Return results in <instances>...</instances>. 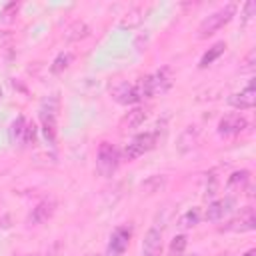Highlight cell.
<instances>
[{
  "label": "cell",
  "mask_w": 256,
  "mask_h": 256,
  "mask_svg": "<svg viewBox=\"0 0 256 256\" xmlns=\"http://www.w3.org/2000/svg\"><path fill=\"white\" fill-rule=\"evenodd\" d=\"M26 256H30V254H26Z\"/></svg>",
  "instance_id": "obj_30"
},
{
  "label": "cell",
  "mask_w": 256,
  "mask_h": 256,
  "mask_svg": "<svg viewBox=\"0 0 256 256\" xmlns=\"http://www.w3.org/2000/svg\"><path fill=\"white\" fill-rule=\"evenodd\" d=\"M174 84V74L168 66L156 70L154 74H150V88H152V96H160L166 94Z\"/></svg>",
  "instance_id": "obj_6"
},
{
  "label": "cell",
  "mask_w": 256,
  "mask_h": 256,
  "mask_svg": "<svg viewBox=\"0 0 256 256\" xmlns=\"http://www.w3.org/2000/svg\"><path fill=\"white\" fill-rule=\"evenodd\" d=\"M232 208H234V198H230V196H228V198H222V200H214L212 204H208L204 218H206L208 222H218V220H222Z\"/></svg>",
  "instance_id": "obj_13"
},
{
  "label": "cell",
  "mask_w": 256,
  "mask_h": 256,
  "mask_svg": "<svg viewBox=\"0 0 256 256\" xmlns=\"http://www.w3.org/2000/svg\"><path fill=\"white\" fill-rule=\"evenodd\" d=\"M224 50H226V42L224 40H220V42H216V44H212L204 54H202V58H200V62H198V66L200 68H206V66H210L214 60H218L222 54H224Z\"/></svg>",
  "instance_id": "obj_15"
},
{
  "label": "cell",
  "mask_w": 256,
  "mask_h": 256,
  "mask_svg": "<svg viewBox=\"0 0 256 256\" xmlns=\"http://www.w3.org/2000/svg\"><path fill=\"white\" fill-rule=\"evenodd\" d=\"M164 178L162 176H152V178H148L146 182H142V190L146 192V194H154V192H158L162 186H164Z\"/></svg>",
  "instance_id": "obj_23"
},
{
  "label": "cell",
  "mask_w": 256,
  "mask_h": 256,
  "mask_svg": "<svg viewBox=\"0 0 256 256\" xmlns=\"http://www.w3.org/2000/svg\"><path fill=\"white\" fill-rule=\"evenodd\" d=\"M200 222V210L198 208H190V210H186L182 216H180V226L182 228H192V226H196Z\"/></svg>",
  "instance_id": "obj_21"
},
{
  "label": "cell",
  "mask_w": 256,
  "mask_h": 256,
  "mask_svg": "<svg viewBox=\"0 0 256 256\" xmlns=\"http://www.w3.org/2000/svg\"><path fill=\"white\" fill-rule=\"evenodd\" d=\"M56 110H58V104H54L52 108L48 106H42L40 110V122H42V132H44V138L48 144H54L56 142Z\"/></svg>",
  "instance_id": "obj_9"
},
{
  "label": "cell",
  "mask_w": 256,
  "mask_h": 256,
  "mask_svg": "<svg viewBox=\"0 0 256 256\" xmlns=\"http://www.w3.org/2000/svg\"><path fill=\"white\" fill-rule=\"evenodd\" d=\"M26 118L24 116H16V120L10 124V142L12 144H20L24 140V130H26Z\"/></svg>",
  "instance_id": "obj_18"
},
{
  "label": "cell",
  "mask_w": 256,
  "mask_h": 256,
  "mask_svg": "<svg viewBox=\"0 0 256 256\" xmlns=\"http://www.w3.org/2000/svg\"><path fill=\"white\" fill-rule=\"evenodd\" d=\"M192 256H198V254H192Z\"/></svg>",
  "instance_id": "obj_29"
},
{
  "label": "cell",
  "mask_w": 256,
  "mask_h": 256,
  "mask_svg": "<svg viewBox=\"0 0 256 256\" xmlns=\"http://www.w3.org/2000/svg\"><path fill=\"white\" fill-rule=\"evenodd\" d=\"M228 104L236 110H248L256 104V88H254V82H250L244 90L240 92H234L230 98H228Z\"/></svg>",
  "instance_id": "obj_10"
},
{
  "label": "cell",
  "mask_w": 256,
  "mask_h": 256,
  "mask_svg": "<svg viewBox=\"0 0 256 256\" xmlns=\"http://www.w3.org/2000/svg\"><path fill=\"white\" fill-rule=\"evenodd\" d=\"M142 20H144V10L136 6V8L128 10L126 16L120 20V28H136L142 24Z\"/></svg>",
  "instance_id": "obj_17"
},
{
  "label": "cell",
  "mask_w": 256,
  "mask_h": 256,
  "mask_svg": "<svg viewBox=\"0 0 256 256\" xmlns=\"http://www.w3.org/2000/svg\"><path fill=\"white\" fill-rule=\"evenodd\" d=\"M54 210H56V202H54V200H42V202H38V204L32 208V212L28 214V220H26L28 226L44 224L46 220L52 218Z\"/></svg>",
  "instance_id": "obj_11"
},
{
  "label": "cell",
  "mask_w": 256,
  "mask_h": 256,
  "mask_svg": "<svg viewBox=\"0 0 256 256\" xmlns=\"http://www.w3.org/2000/svg\"><path fill=\"white\" fill-rule=\"evenodd\" d=\"M246 126H248L246 118L242 114H238V112H232V114H226V116L220 118V122H218V134L220 136H236Z\"/></svg>",
  "instance_id": "obj_5"
},
{
  "label": "cell",
  "mask_w": 256,
  "mask_h": 256,
  "mask_svg": "<svg viewBox=\"0 0 256 256\" xmlns=\"http://www.w3.org/2000/svg\"><path fill=\"white\" fill-rule=\"evenodd\" d=\"M242 256H256V250L252 248V250H248V252H246V254H242Z\"/></svg>",
  "instance_id": "obj_28"
},
{
  "label": "cell",
  "mask_w": 256,
  "mask_h": 256,
  "mask_svg": "<svg viewBox=\"0 0 256 256\" xmlns=\"http://www.w3.org/2000/svg\"><path fill=\"white\" fill-rule=\"evenodd\" d=\"M146 118H148V110L142 108V106H136V108L128 110V112L120 118V130H134V128H138Z\"/></svg>",
  "instance_id": "obj_14"
},
{
  "label": "cell",
  "mask_w": 256,
  "mask_h": 256,
  "mask_svg": "<svg viewBox=\"0 0 256 256\" xmlns=\"http://www.w3.org/2000/svg\"><path fill=\"white\" fill-rule=\"evenodd\" d=\"M112 98H114L118 104H122V106L136 104L138 100H142L140 94H138L136 84H128V82H120V84L112 90Z\"/></svg>",
  "instance_id": "obj_12"
},
{
  "label": "cell",
  "mask_w": 256,
  "mask_h": 256,
  "mask_svg": "<svg viewBox=\"0 0 256 256\" xmlns=\"http://www.w3.org/2000/svg\"><path fill=\"white\" fill-rule=\"evenodd\" d=\"M234 14H236V6H234V4H226V6H222L220 10L212 12L210 16H206V18L200 22V26H198V38H208V36H212V34L218 32L222 26H226V24L234 18Z\"/></svg>",
  "instance_id": "obj_1"
},
{
  "label": "cell",
  "mask_w": 256,
  "mask_h": 256,
  "mask_svg": "<svg viewBox=\"0 0 256 256\" xmlns=\"http://www.w3.org/2000/svg\"><path fill=\"white\" fill-rule=\"evenodd\" d=\"M254 228H256V214H254V208L252 206H246L240 212V216L232 218L224 226V230H230V232H250Z\"/></svg>",
  "instance_id": "obj_7"
},
{
  "label": "cell",
  "mask_w": 256,
  "mask_h": 256,
  "mask_svg": "<svg viewBox=\"0 0 256 256\" xmlns=\"http://www.w3.org/2000/svg\"><path fill=\"white\" fill-rule=\"evenodd\" d=\"M162 254V230L150 226L142 240V256H160Z\"/></svg>",
  "instance_id": "obj_8"
},
{
  "label": "cell",
  "mask_w": 256,
  "mask_h": 256,
  "mask_svg": "<svg viewBox=\"0 0 256 256\" xmlns=\"http://www.w3.org/2000/svg\"><path fill=\"white\" fill-rule=\"evenodd\" d=\"M252 60H254V50L244 58V62H242V64H244V66H242V70H252V66H254V64H252Z\"/></svg>",
  "instance_id": "obj_27"
},
{
  "label": "cell",
  "mask_w": 256,
  "mask_h": 256,
  "mask_svg": "<svg viewBox=\"0 0 256 256\" xmlns=\"http://www.w3.org/2000/svg\"><path fill=\"white\" fill-rule=\"evenodd\" d=\"M18 8H20V4H18V2H10V4H6V6L2 8V12H0V16H4V20H10L12 16H16V12H18Z\"/></svg>",
  "instance_id": "obj_26"
},
{
  "label": "cell",
  "mask_w": 256,
  "mask_h": 256,
  "mask_svg": "<svg viewBox=\"0 0 256 256\" xmlns=\"http://www.w3.org/2000/svg\"><path fill=\"white\" fill-rule=\"evenodd\" d=\"M34 142H36V124H34V122H28V124H26V130H24V140H22V144L32 146Z\"/></svg>",
  "instance_id": "obj_24"
},
{
  "label": "cell",
  "mask_w": 256,
  "mask_h": 256,
  "mask_svg": "<svg viewBox=\"0 0 256 256\" xmlns=\"http://www.w3.org/2000/svg\"><path fill=\"white\" fill-rule=\"evenodd\" d=\"M250 182V172L248 170H236L228 176V182H226V190H244L246 184Z\"/></svg>",
  "instance_id": "obj_16"
},
{
  "label": "cell",
  "mask_w": 256,
  "mask_h": 256,
  "mask_svg": "<svg viewBox=\"0 0 256 256\" xmlns=\"http://www.w3.org/2000/svg\"><path fill=\"white\" fill-rule=\"evenodd\" d=\"M154 146H156V134L144 132L130 140V144L124 148V156H126V160H136V158L144 156L146 152H150Z\"/></svg>",
  "instance_id": "obj_3"
},
{
  "label": "cell",
  "mask_w": 256,
  "mask_h": 256,
  "mask_svg": "<svg viewBox=\"0 0 256 256\" xmlns=\"http://www.w3.org/2000/svg\"><path fill=\"white\" fill-rule=\"evenodd\" d=\"M254 12H256V2H254V0H248V2L244 4V8H242V22L246 24V22L254 16Z\"/></svg>",
  "instance_id": "obj_25"
},
{
  "label": "cell",
  "mask_w": 256,
  "mask_h": 256,
  "mask_svg": "<svg viewBox=\"0 0 256 256\" xmlns=\"http://www.w3.org/2000/svg\"><path fill=\"white\" fill-rule=\"evenodd\" d=\"M132 238V226L130 224H120L112 230L110 240H108V256H122L130 244Z\"/></svg>",
  "instance_id": "obj_4"
},
{
  "label": "cell",
  "mask_w": 256,
  "mask_h": 256,
  "mask_svg": "<svg viewBox=\"0 0 256 256\" xmlns=\"http://www.w3.org/2000/svg\"><path fill=\"white\" fill-rule=\"evenodd\" d=\"M90 32V28L84 24V22H74L68 30H66V40H80V38H86Z\"/></svg>",
  "instance_id": "obj_20"
},
{
  "label": "cell",
  "mask_w": 256,
  "mask_h": 256,
  "mask_svg": "<svg viewBox=\"0 0 256 256\" xmlns=\"http://www.w3.org/2000/svg\"><path fill=\"white\" fill-rule=\"evenodd\" d=\"M186 244H188V238L184 234L174 236L172 242H170V256H182L184 250H186Z\"/></svg>",
  "instance_id": "obj_22"
},
{
  "label": "cell",
  "mask_w": 256,
  "mask_h": 256,
  "mask_svg": "<svg viewBox=\"0 0 256 256\" xmlns=\"http://www.w3.org/2000/svg\"><path fill=\"white\" fill-rule=\"evenodd\" d=\"M118 164H120L118 148L110 142H102L98 146V152H96V170H98V174L104 176V178H110L118 170Z\"/></svg>",
  "instance_id": "obj_2"
},
{
  "label": "cell",
  "mask_w": 256,
  "mask_h": 256,
  "mask_svg": "<svg viewBox=\"0 0 256 256\" xmlns=\"http://www.w3.org/2000/svg\"><path fill=\"white\" fill-rule=\"evenodd\" d=\"M70 62H72V54H70V52H60V54L54 58V62H52V66H50V72H52V74H60V72H64V70L70 66Z\"/></svg>",
  "instance_id": "obj_19"
}]
</instances>
